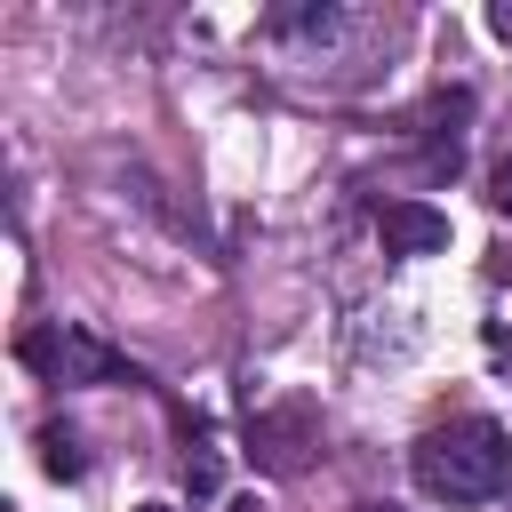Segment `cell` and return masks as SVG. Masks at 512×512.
Returning a JSON list of instances; mask_svg holds the SVG:
<instances>
[{
  "instance_id": "obj_5",
  "label": "cell",
  "mask_w": 512,
  "mask_h": 512,
  "mask_svg": "<svg viewBox=\"0 0 512 512\" xmlns=\"http://www.w3.org/2000/svg\"><path fill=\"white\" fill-rule=\"evenodd\" d=\"M40 464H48V480H80V472H88V456H80V440H72L64 424L40 432Z\"/></svg>"
},
{
  "instance_id": "obj_1",
  "label": "cell",
  "mask_w": 512,
  "mask_h": 512,
  "mask_svg": "<svg viewBox=\"0 0 512 512\" xmlns=\"http://www.w3.org/2000/svg\"><path fill=\"white\" fill-rule=\"evenodd\" d=\"M504 472H512V440H504L496 416H456V424H440V432L416 440V488L424 496L480 504V496L504 488Z\"/></svg>"
},
{
  "instance_id": "obj_9",
  "label": "cell",
  "mask_w": 512,
  "mask_h": 512,
  "mask_svg": "<svg viewBox=\"0 0 512 512\" xmlns=\"http://www.w3.org/2000/svg\"><path fill=\"white\" fill-rule=\"evenodd\" d=\"M224 512H264V504H256V496H232V504H224Z\"/></svg>"
},
{
  "instance_id": "obj_3",
  "label": "cell",
  "mask_w": 512,
  "mask_h": 512,
  "mask_svg": "<svg viewBox=\"0 0 512 512\" xmlns=\"http://www.w3.org/2000/svg\"><path fill=\"white\" fill-rule=\"evenodd\" d=\"M248 448H256L264 472H304L312 448H320V416H312V400H280V408H264V416L248 424Z\"/></svg>"
},
{
  "instance_id": "obj_4",
  "label": "cell",
  "mask_w": 512,
  "mask_h": 512,
  "mask_svg": "<svg viewBox=\"0 0 512 512\" xmlns=\"http://www.w3.org/2000/svg\"><path fill=\"white\" fill-rule=\"evenodd\" d=\"M384 248L392 256H440L448 248V216L440 208H424V200H384Z\"/></svg>"
},
{
  "instance_id": "obj_10",
  "label": "cell",
  "mask_w": 512,
  "mask_h": 512,
  "mask_svg": "<svg viewBox=\"0 0 512 512\" xmlns=\"http://www.w3.org/2000/svg\"><path fill=\"white\" fill-rule=\"evenodd\" d=\"M144 512H168V504H144Z\"/></svg>"
},
{
  "instance_id": "obj_8",
  "label": "cell",
  "mask_w": 512,
  "mask_h": 512,
  "mask_svg": "<svg viewBox=\"0 0 512 512\" xmlns=\"http://www.w3.org/2000/svg\"><path fill=\"white\" fill-rule=\"evenodd\" d=\"M488 32H496V40H512V0H496V8H488Z\"/></svg>"
},
{
  "instance_id": "obj_2",
  "label": "cell",
  "mask_w": 512,
  "mask_h": 512,
  "mask_svg": "<svg viewBox=\"0 0 512 512\" xmlns=\"http://www.w3.org/2000/svg\"><path fill=\"white\" fill-rule=\"evenodd\" d=\"M16 360L40 368L48 384H120V376H128V360H120L104 336H88V328H24V336H16ZM128 384H136V376H128Z\"/></svg>"
},
{
  "instance_id": "obj_7",
  "label": "cell",
  "mask_w": 512,
  "mask_h": 512,
  "mask_svg": "<svg viewBox=\"0 0 512 512\" xmlns=\"http://www.w3.org/2000/svg\"><path fill=\"white\" fill-rule=\"evenodd\" d=\"M488 208H496V216H512V160L488 176Z\"/></svg>"
},
{
  "instance_id": "obj_6",
  "label": "cell",
  "mask_w": 512,
  "mask_h": 512,
  "mask_svg": "<svg viewBox=\"0 0 512 512\" xmlns=\"http://www.w3.org/2000/svg\"><path fill=\"white\" fill-rule=\"evenodd\" d=\"M184 480H192V496H216V480H224V472H216V456H208V448H200V456H192V464H184Z\"/></svg>"
}]
</instances>
